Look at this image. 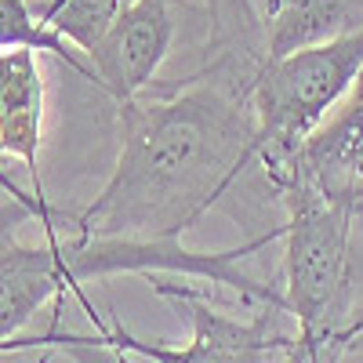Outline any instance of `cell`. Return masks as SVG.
Segmentation results:
<instances>
[{"instance_id": "9a60e30c", "label": "cell", "mask_w": 363, "mask_h": 363, "mask_svg": "<svg viewBox=\"0 0 363 363\" xmlns=\"http://www.w3.org/2000/svg\"><path fill=\"white\" fill-rule=\"evenodd\" d=\"M40 352H44V356H40V363H48V356H51V352H48V349H40Z\"/></svg>"}, {"instance_id": "5b68a950", "label": "cell", "mask_w": 363, "mask_h": 363, "mask_svg": "<svg viewBox=\"0 0 363 363\" xmlns=\"http://www.w3.org/2000/svg\"><path fill=\"white\" fill-rule=\"evenodd\" d=\"M174 4L171 0H124L120 15L87 51L95 84L120 102H128L157 80V69L174 44Z\"/></svg>"}, {"instance_id": "3957f363", "label": "cell", "mask_w": 363, "mask_h": 363, "mask_svg": "<svg viewBox=\"0 0 363 363\" xmlns=\"http://www.w3.org/2000/svg\"><path fill=\"white\" fill-rule=\"evenodd\" d=\"M363 69V29L262 58L251 77L255 106V164L280 189L301 145L335 113Z\"/></svg>"}, {"instance_id": "ba28073f", "label": "cell", "mask_w": 363, "mask_h": 363, "mask_svg": "<svg viewBox=\"0 0 363 363\" xmlns=\"http://www.w3.org/2000/svg\"><path fill=\"white\" fill-rule=\"evenodd\" d=\"M40 145H44V73L40 58L29 48L0 51V157H11L29 171L33 196L48 200L44 171H40Z\"/></svg>"}, {"instance_id": "277c9868", "label": "cell", "mask_w": 363, "mask_h": 363, "mask_svg": "<svg viewBox=\"0 0 363 363\" xmlns=\"http://www.w3.org/2000/svg\"><path fill=\"white\" fill-rule=\"evenodd\" d=\"M153 291L160 298H167L189 320L193 335L186 345H164V342L138 338L116 316L106 320L84 291H77L73 298L80 301L84 316L95 323V330L109 335L124 352L145 356L153 363H269L272 352L287 356L298 345L294 335L280 330V316H287V313L272 309V306H262L255 316H233L218 301H211L207 291H196L189 284H153Z\"/></svg>"}, {"instance_id": "7c38bea8", "label": "cell", "mask_w": 363, "mask_h": 363, "mask_svg": "<svg viewBox=\"0 0 363 363\" xmlns=\"http://www.w3.org/2000/svg\"><path fill=\"white\" fill-rule=\"evenodd\" d=\"M207 11H211V37L222 48V58L262 66L265 44L262 48L255 44V37H262V26L251 0H207Z\"/></svg>"}, {"instance_id": "6da1fadb", "label": "cell", "mask_w": 363, "mask_h": 363, "mask_svg": "<svg viewBox=\"0 0 363 363\" xmlns=\"http://www.w3.org/2000/svg\"><path fill=\"white\" fill-rule=\"evenodd\" d=\"M218 58L203 77L120 102L109 182L73 218L77 236L182 240L255 167L251 77Z\"/></svg>"}, {"instance_id": "52a82bcc", "label": "cell", "mask_w": 363, "mask_h": 363, "mask_svg": "<svg viewBox=\"0 0 363 363\" xmlns=\"http://www.w3.org/2000/svg\"><path fill=\"white\" fill-rule=\"evenodd\" d=\"M294 174L316 182L323 193L342 196L356 211H363V69H359L352 91L345 95V102L313 131V138L306 145H301L287 182Z\"/></svg>"}, {"instance_id": "8992f818", "label": "cell", "mask_w": 363, "mask_h": 363, "mask_svg": "<svg viewBox=\"0 0 363 363\" xmlns=\"http://www.w3.org/2000/svg\"><path fill=\"white\" fill-rule=\"evenodd\" d=\"M66 258H62V229L44 233V244H0V345L22 335L48 301L62 309V298L77 294Z\"/></svg>"}, {"instance_id": "8fae6325", "label": "cell", "mask_w": 363, "mask_h": 363, "mask_svg": "<svg viewBox=\"0 0 363 363\" xmlns=\"http://www.w3.org/2000/svg\"><path fill=\"white\" fill-rule=\"evenodd\" d=\"M120 8H124V0H44L37 15L87 58V51L102 40Z\"/></svg>"}, {"instance_id": "4fadbf2b", "label": "cell", "mask_w": 363, "mask_h": 363, "mask_svg": "<svg viewBox=\"0 0 363 363\" xmlns=\"http://www.w3.org/2000/svg\"><path fill=\"white\" fill-rule=\"evenodd\" d=\"M37 349L62 352L73 363H131L128 352L120 349L109 335H102V330H95V335H73V330L58 327V320L44 330V335H33V338L18 335V338L0 345V352H37Z\"/></svg>"}, {"instance_id": "7a4b0ae2", "label": "cell", "mask_w": 363, "mask_h": 363, "mask_svg": "<svg viewBox=\"0 0 363 363\" xmlns=\"http://www.w3.org/2000/svg\"><path fill=\"white\" fill-rule=\"evenodd\" d=\"M277 196L284 203L280 294L298 338L294 352L287 356H320L338 363L349 338L359 335V320H352V229L359 211L301 174H294Z\"/></svg>"}, {"instance_id": "9c48e42d", "label": "cell", "mask_w": 363, "mask_h": 363, "mask_svg": "<svg viewBox=\"0 0 363 363\" xmlns=\"http://www.w3.org/2000/svg\"><path fill=\"white\" fill-rule=\"evenodd\" d=\"M265 58L363 29V0H251Z\"/></svg>"}, {"instance_id": "30bf717a", "label": "cell", "mask_w": 363, "mask_h": 363, "mask_svg": "<svg viewBox=\"0 0 363 363\" xmlns=\"http://www.w3.org/2000/svg\"><path fill=\"white\" fill-rule=\"evenodd\" d=\"M11 48H29V51H48L58 62H66V69L80 73L84 80L95 84V69H91L87 58L55 29L37 15V8L29 0H0V51Z\"/></svg>"}, {"instance_id": "5bb4252c", "label": "cell", "mask_w": 363, "mask_h": 363, "mask_svg": "<svg viewBox=\"0 0 363 363\" xmlns=\"http://www.w3.org/2000/svg\"><path fill=\"white\" fill-rule=\"evenodd\" d=\"M306 363H327V359H320V356H306Z\"/></svg>"}]
</instances>
